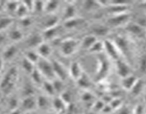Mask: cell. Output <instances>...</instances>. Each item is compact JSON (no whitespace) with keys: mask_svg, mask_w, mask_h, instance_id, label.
Masks as SVG:
<instances>
[{"mask_svg":"<svg viewBox=\"0 0 146 114\" xmlns=\"http://www.w3.org/2000/svg\"><path fill=\"white\" fill-rule=\"evenodd\" d=\"M18 76V68L16 66H11L7 70L0 81V89L4 94H9L13 91Z\"/></svg>","mask_w":146,"mask_h":114,"instance_id":"obj_1","label":"cell"},{"mask_svg":"<svg viewBox=\"0 0 146 114\" xmlns=\"http://www.w3.org/2000/svg\"><path fill=\"white\" fill-rule=\"evenodd\" d=\"M37 69L39 71L44 79L49 81H54L56 79L51 61L48 58H44L40 57L39 60L36 65Z\"/></svg>","mask_w":146,"mask_h":114,"instance_id":"obj_2","label":"cell"},{"mask_svg":"<svg viewBox=\"0 0 146 114\" xmlns=\"http://www.w3.org/2000/svg\"><path fill=\"white\" fill-rule=\"evenodd\" d=\"M80 43H78L74 38H67L61 41L60 49L61 54L64 56H70L76 51L77 48L79 46Z\"/></svg>","mask_w":146,"mask_h":114,"instance_id":"obj_3","label":"cell"},{"mask_svg":"<svg viewBox=\"0 0 146 114\" xmlns=\"http://www.w3.org/2000/svg\"><path fill=\"white\" fill-rule=\"evenodd\" d=\"M104 51H106L107 56L115 61L120 59V51L113 41L106 40L104 41Z\"/></svg>","mask_w":146,"mask_h":114,"instance_id":"obj_4","label":"cell"},{"mask_svg":"<svg viewBox=\"0 0 146 114\" xmlns=\"http://www.w3.org/2000/svg\"><path fill=\"white\" fill-rule=\"evenodd\" d=\"M129 14L128 12L123 13V14H115V15H112V17H110L108 19L107 22L111 27H121V26H124L125 27L127 24L129 23Z\"/></svg>","mask_w":146,"mask_h":114,"instance_id":"obj_5","label":"cell"},{"mask_svg":"<svg viewBox=\"0 0 146 114\" xmlns=\"http://www.w3.org/2000/svg\"><path fill=\"white\" fill-rule=\"evenodd\" d=\"M51 63H52L54 74H55L57 79L62 81H65L67 77L69 76L68 69H66L64 64H61L60 61H57V60H53L51 61Z\"/></svg>","mask_w":146,"mask_h":114,"instance_id":"obj_6","label":"cell"},{"mask_svg":"<svg viewBox=\"0 0 146 114\" xmlns=\"http://www.w3.org/2000/svg\"><path fill=\"white\" fill-rule=\"evenodd\" d=\"M115 67H116V71L118 76H120L121 78L128 76L131 74V68L129 66L128 63L123 60L119 59L115 61Z\"/></svg>","mask_w":146,"mask_h":114,"instance_id":"obj_7","label":"cell"},{"mask_svg":"<svg viewBox=\"0 0 146 114\" xmlns=\"http://www.w3.org/2000/svg\"><path fill=\"white\" fill-rule=\"evenodd\" d=\"M21 106L25 112L34 111L37 108L36 98L34 95L24 97L21 102Z\"/></svg>","mask_w":146,"mask_h":114,"instance_id":"obj_8","label":"cell"},{"mask_svg":"<svg viewBox=\"0 0 146 114\" xmlns=\"http://www.w3.org/2000/svg\"><path fill=\"white\" fill-rule=\"evenodd\" d=\"M68 74L75 81H78L83 75V71L81 65L77 61H74L70 65L68 68Z\"/></svg>","mask_w":146,"mask_h":114,"instance_id":"obj_9","label":"cell"},{"mask_svg":"<svg viewBox=\"0 0 146 114\" xmlns=\"http://www.w3.org/2000/svg\"><path fill=\"white\" fill-rule=\"evenodd\" d=\"M43 40H44V38L42 35H39L38 34H34L28 37L26 43L29 49H33L34 48H36L41 43L44 42Z\"/></svg>","mask_w":146,"mask_h":114,"instance_id":"obj_10","label":"cell"},{"mask_svg":"<svg viewBox=\"0 0 146 114\" xmlns=\"http://www.w3.org/2000/svg\"><path fill=\"white\" fill-rule=\"evenodd\" d=\"M36 51L40 57L48 59V57L51 56V52H52V48L48 43L44 41L37 47Z\"/></svg>","mask_w":146,"mask_h":114,"instance_id":"obj_11","label":"cell"},{"mask_svg":"<svg viewBox=\"0 0 146 114\" xmlns=\"http://www.w3.org/2000/svg\"><path fill=\"white\" fill-rule=\"evenodd\" d=\"M7 37L12 41L17 42L23 39L24 35L20 27H14V28L11 27L7 34Z\"/></svg>","mask_w":146,"mask_h":114,"instance_id":"obj_12","label":"cell"},{"mask_svg":"<svg viewBox=\"0 0 146 114\" xmlns=\"http://www.w3.org/2000/svg\"><path fill=\"white\" fill-rule=\"evenodd\" d=\"M17 53H18L17 46H16L14 44L8 46L3 52L2 59L5 60V61H10L17 56Z\"/></svg>","mask_w":146,"mask_h":114,"instance_id":"obj_13","label":"cell"},{"mask_svg":"<svg viewBox=\"0 0 146 114\" xmlns=\"http://www.w3.org/2000/svg\"><path fill=\"white\" fill-rule=\"evenodd\" d=\"M121 79H122L121 80V85H122L123 88L126 91H131L133 87L136 84L138 78H137V77L133 74H131L128 76L121 78Z\"/></svg>","mask_w":146,"mask_h":114,"instance_id":"obj_14","label":"cell"},{"mask_svg":"<svg viewBox=\"0 0 146 114\" xmlns=\"http://www.w3.org/2000/svg\"><path fill=\"white\" fill-rule=\"evenodd\" d=\"M125 28L127 31L135 36L141 35L144 30V28L141 27L138 24H135V22H129L125 26Z\"/></svg>","mask_w":146,"mask_h":114,"instance_id":"obj_15","label":"cell"},{"mask_svg":"<svg viewBox=\"0 0 146 114\" xmlns=\"http://www.w3.org/2000/svg\"><path fill=\"white\" fill-rule=\"evenodd\" d=\"M97 41V38L93 34H90V35L86 36L84 37L82 39V41L80 43L79 46L84 49H88L91 48L93 45L94 44V43Z\"/></svg>","mask_w":146,"mask_h":114,"instance_id":"obj_16","label":"cell"},{"mask_svg":"<svg viewBox=\"0 0 146 114\" xmlns=\"http://www.w3.org/2000/svg\"><path fill=\"white\" fill-rule=\"evenodd\" d=\"M76 14V9L74 4H69L65 7L63 13V17H64V21H67L71 19L75 18Z\"/></svg>","mask_w":146,"mask_h":114,"instance_id":"obj_17","label":"cell"},{"mask_svg":"<svg viewBox=\"0 0 146 114\" xmlns=\"http://www.w3.org/2000/svg\"><path fill=\"white\" fill-rule=\"evenodd\" d=\"M14 23V19L12 17L7 16V17H0V31H4L5 30L10 28Z\"/></svg>","mask_w":146,"mask_h":114,"instance_id":"obj_18","label":"cell"},{"mask_svg":"<svg viewBox=\"0 0 146 114\" xmlns=\"http://www.w3.org/2000/svg\"><path fill=\"white\" fill-rule=\"evenodd\" d=\"M52 106L56 112L60 113L65 111L66 104L64 102L61 97H58V98L56 97L52 101Z\"/></svg>","mask_w":146,"mask_h":114,"instance_id":"obj_19","label":"cell"},{"mask_svg":"<svg viewBox=\"0 0 146 114\" xmlns=\"http://www.w3.org/2000/svg\"><path fill=\"white\" fill-rule=\"evenodd\" d=\"M21 67L26 73L31 75L36 68V65L24 56L21 59Z\"/></svg>","mask_w":146,"mask_h":114,"instance_id":"obj_20","label":"cell"},{"mask_svg":"<svg viewBox=\"0 0 146 114\" xmlns=\"http://www.w3.org/2000/svg\"><path fill=\"white\" fill-rule=\"evenodd\" d=\"M41 86H42L44 92L46 93V94L47 95H49V96H54V95L56 93L52 81L44 80V83H43Z\"/></svg>","mask_w":146,"mask_h":114,"instance_id":"obj_21","label":"cell"},{"mask_svg":"<svg viewBox=\"0 0 146 114\" xmlns=\"http://www.w3.org/2000/svg\"><path fill=\"white\" fill-rule=\"evenodd\" d=\"M36 103L37 108L41 110L46 109L51 105L48 99V97L44 95H40L36 97Z\"/></svg>","mask_w":146,"mask_h":114,"instance_id":"obj_22","label":"cell"},{"mask_svg":"<svg viewBox=\"0 0 146 114\" xmlns=\"http://www.w3.org/2000/svg\"><path fill=\"white\" fill-rule=\"evenodd\" d=\"M59 7V2L56 1H45V9L44 11L48 13V14H54L56 10L58 9Z\"/></svg>","mask_w":146,"mask_h":114,"instance_id":"obj_23","label":"cell"},{"mask_svg":"<svg viewBox=\"0 0 146 114\" xmlns=\"http://www.w3.org/2000/svg\"><path fill=\"white\" fill-rule=\"evenodd\" d=\"M24 56L27 58L29 61H30L33 64H35V65H36L37 62H38L40 58V56L38 55L37 51H33L32 49L27 50L25 52V54H24Z\"/></svg>","mask_w":146,"mask_h":114,"instance_id":"obj_24","label":"cell"},{"mask_svg":"<svg viewBox=\"0 0 146 114\" xmlns=\"http://www.w3.org/2000/svg\"><path fill=\"white\" fill-rule=\"evenodd\" d=\"M31 78L34 84H35V85H40L41 86L42 85L43 83H44V80H45L44 77H43V76L41 75V73L39 72V71L37 69L36 67L34 71L32 72V74H31Z\"/></svg>","mask_w":146,"mask_h":114,"instance_id":"obj_25","label":"cell"},{"mask_svg":"<svg viewBox=\"0 0 146 114\" xmlns=\"http://www.w3.org/2000/svg\"><path fill=\"white\" fill-rule=\"evenodd\" d=\"M93 28H94L93 29L94 30V34H93V35L95 36L96 38L97 36H106L108 34V31H109L108 27H106V26H96Z\"/></svg>","mask_w":146,"mask_h":114,"instance_id":"obj_26","label":"cell"},{"mask_svg":"<svg viewBox=\"0 0 146 114\" xmlns=\"http://www.w3.org/2000/svg\"><path fill=\"white\" fill-rule=\"evenodd\" d=\"M29 12L30 11H29V9L27 8V7L24 5V3L20 2L18 9H17V11H16L15 13V15L20 19L28 17L29 13Z\"/></svg>","mask_w":146,"mask_h":114,"instance_id":"obj_27","label":"cell"},{"mask_svg":"<svg viewBox=\"0 0 146 114\" xmlns=\"http://www.w3.org/2000/svg\"><path fill=\"white\" fill-rule=\"evenodd\" d=\"M108 70H109L108 63L106 60H102L101 64H100L99 68H98V76L101 78H104L106 75L107 72L108 73Z\"/></svg>","mask_w":146,"mask_h":114,"instance_id":"obj_28","label":"cell"},{"mask_svg":"<svg viewBox=\"0 0 146 114\" xmlns=\"http://www.w3.org/2000/svg\"><path fill=\"white\" fill-rule=\"evenodd\" d=\"M20 4V1H9L4 2V7L7 11L10 13L15 14L18 9L19 5Z\"/></svg>","mask_w":146,"mask_h":114,"instance_id":"obj_29","label":"cell"},{"mask_svg":"<svg viewBox=\"0 0 146 114\" xmlns=\"http://www.w3.org/2000/svg\"><path fill=\"white\" fill-rule=\"evenodd\" d=\"M143 81H141V79H138L136 84H135V85L133 87V88L130 91L132 93L133 95H138V94L141 93V91L143 90Z\"/></svg>","mask_w":146,"mask_h":114,"instance_id":"obj_30","label":"cell"},{"mask_svg":"<svg viewBox=\"0 0 146 114\" xmlns=\"http://www.w3.org/2000/svg\"><path fill=\"white\" fill-rule=\"evenodd\" d=\"M104 50V42H101V41H98L97 40L95 43H94V45L91 46V48H90L89 51H91V52L93 53H99L101 52L102 51Z\"/></svg>","mask_w":146,"mask_h":114,"instance_id":"obj_31","label":"cell"},{"mask_svg":"<svg viewBox=\"0 0 146 114\" xmlns=\"http://www.w3.org/2000/svg\"><path fill=\"white\" fill-rule=\"evenodd\" d=\"M44 9H45V1H34L33 11L39 13L44 11Z\"/></svg>","mask_w":146,"mask_h":114,"instance_id":"obj_32","label":"cell"},{"mask_svg":"<svg viewBox=\"0 0 146 114\" xmlns=\"http://www.w3.org/2000/svg\"><path fill=\"white\" fill-rule=\"evenodd\" d=\"M19 24L21 28H26L29 27L31 24V19L29 17H24V18L20 19H19Z\"/></svg>","mask_w":146,"mask_h":114,"instance_id":"obj_33","label":"cell"},{"mask_svg":"<svg viewBox=\"0 0 146 114\" xmlns=\"http://www.w3.org/2000/svg\"><path fill=\"white\" fill-rule=\"evenodd\" d=\"M104 107H105L104 103L101 101H96L94 103V105H93L94 111H96V112H98V111H101V112H102Z\"/></svg>","mask_w":146,"mask_h":114,"instance_id":"obj_34","label":"cell"},{"mask_svg":"<svg viewBox=\"0 0 146 114\" xmlns=\"http://www.w3.org/2000/svg\"><path fill=\"white\" fill-rule=\"evenodd\" d=\"M121 104H122V102H121V99H119V98H116V99L113 100L110 105H111V108H112L113 110V109L118 110L119 108H121Z\"/></svg>","mask_w":146,"mask_h":114,"instance_id":"obj_35","label":"cell"},{"mask_svg":"<svg viewBox=\"0 0 146 114\" xmlns=\"http://www.w3.org/2000/svg\"><path fill=\"white\" fill-rule=\"evenodd\" d=\"M9 106L11 111L18 108V101L15 98H12L9 101Z\"/></svg>","mask_w":146,"mask_h":114,"instance_id":"obj_36","label":"cell"},{"mask_svg":"<svg viewBox=\"0 0 146 114\" xmlns=\"http://www.w3.org/2000/svg\"><path fill=\"white\" fill-rule=\"evenodd\" d=\"M92 94L90 93L86 92L83 94L82 95V99L84 102H88V101H90L93 98Z\"/></svg>","mask_w":146,"mask_h":114,"instance_id":"obj_37","label":"cell"},{"mask_svg":"<svg viewBox=\"0 0 146 114\" xmlns=\"http://www.w3.org/2000/svg\"><path fill=\"white\" fill-rule=\"evenodd\" d=\"M118 111H119V113L118 114H131V111H130L129 108H127V107H125L124 108H119Z\"/></svg>","mask_w":146,"mask_h":114,"instance_id":"obj_38","label":"cell"},{"mask_svg":"<svg viewBox=\"0 0 146 114\" xmlns=\"http://www.w3.org/2000/svg\"><path fill=\"white\" fill-rule=\"evenodd\" d=\"M7 38H8L7 34L6 35V34H4V31H0V45L4 44Z\"/></svg>","mask_w":146,"mask_h":114,"instance_id":"obj_39","label":"cell"},{"mask_svg":"<svg viewBox=\"0 0 146 114\" xmlns=\"http://www.w3.org/2000/svg\"><path fill=\"white\" fill-rule=\"evenodd\" d=\"M9 114H21V110L19 108H16V109L11 111Z\"/></svg>","mask_w":146,"mask_h":114,"instance_id":"obj_40","label":"cell"},{"mask_svg":"<svg viewBox=\"0 0 146 114\" xmlns=\"http://www.w3.org/2000/svg\"><path fill=\"white\" fill-rule=\"evenodd\" d=\"M3 66H4V60L2 58H0V73H1V70H2Z\"/></svg>","mask_w":146,"mask_h":114,"instance_id":"obj_41","label":"cell"},{"mask_svg":"<svg viewBox=\"0 0 146 114\" xmlns=\"http://www.w3.org/2000/svg\"><path fill=\"white\" fill-rule=\"evenodd\" d=\"M25 114H38L36 110L31 111H28V112H25Z\"/></svg>","mask_w":146,"mask_h":114,"instance_id":"obj_42","label":"cell"},{"mask_svg":"<svg viewBox=\"0 0 146 114\" xmlns=\"http://www.w3.org/2000/svg\"><path fill=\"white\" fill-rule=\"evenodd\" d=\"M46 114H52V113H46Z\"/></svg>","mask_w":146,"mask_h":114,"instance_id":"obj_43","label":"cell"}]
</instances>
